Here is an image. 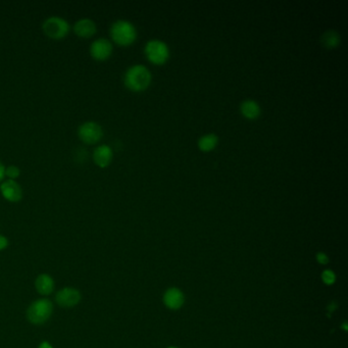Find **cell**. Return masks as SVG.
I'll return each instance as SVG.
<instances>
[{"instance_id": "cell-4", "label": "cell", "mask_w": 348, "mask_h": 348, "mask_svg": "<svg viewBox=\"0 0 348 348\" xmlns=\"http://www.w3.org/2000/svg\"><path fill=\"white\" fill-rule=\"evenodd\" d=\"M44 34L52 40H62L70 33V24L61 17H50L42 25Z\"/></svg>"}, {"instance_id": "cell-20", "label": "cell", "mask_w": 348, "mask_h": 348, "mask_svg": "<svg viewBox=\"0 0 348 348\" xmlns=\"http://www.w3.org/2000/svg\"><path fill=\"white\" fill-rule=\"evenodd\" d=\"M316 259H317V262L320 263V264H327L328 263V257H327V255L325 254V253H318L317 255H316Z\"/></svg>"}, {"instance_id": "cell-2", "label": "cell", "mask_w": 348, "mask_h": 348, "mask_svg": "<svg viewBox=\"0 0 348 348\" xmlns=\"http://www.w3.org/2000/svg\"><path fill=\"white\" fill-rule=\"evenodd\" d=\"M110 37L115 44L126 47L135 42L137 31L132 23L120 20L112 24L110 28Z\"/></svg>"}, {"instance_id": "cell-17", "label": "cell", "mask_w": 348, "mask_h": 348, "mask_svg": "<svg viewBox=\"0 0 348 348\" xmlns=\"http://www.w3.org/2000/svg\"><path fill=\"white\" fill-rule=\"evenodd\" d=\"M21 170L16 165H10L6 167V177L9 178V180H16L20 177Z\"/></svg>"}, {"instance_id": "cell-19", "label": "cell", "mask_w": 348, "mask_h": 348, "mask_svg": "<svg viewBox=\"0 0 348 348\" xmlns=\"http://www.w3.org/2000/svg\"><path fill=\"white\" fill-rule=\"evenodd\" d=\"M8 246H9V240L5 236L0 235V250L6 249Z\"/></svg>"}, {"instance_id": "cell-9", "label": "cell", "mask_w": 348, "mask_h": 348, "mask_svg": "<svg viewBox=\"0 0 348 348\" xmlns=\"http://www.w3.org/2000/svg\"><path fill=\"white\" fill-rule=\"evenodd\" d=\"M0 192L10 202H19L23 197V190L15 180L4 181L0 186Z\"/></svg>"}, {"instance_id": "cell-8", "label": "cell", "mask_w": 348, "mask_h": 348, "mask_svg": "<svg viewBox=\"0 0 348 348\" xmlns=\"http://www.w3.org/2000/svg\"><path fill=\"white\" fill-rule=\"evenodd\" d=\"M55 300L57 304L65 308H71L76 306L81 301V293L75 288H64L61 289L56 295Z\"/></svg>"}, {"instance_id": "cell-7", "label": "cell", "mask_w": 348, "mask_h": 348, "mask_svg": "<svg viewBox=\"0 0 348 348\" xmlns=\"http://www.w3.org/2000/svg\"><path fill=\"white\" fill-rule=\"evenodd\" d=\"M112 50L113 47L110 41L104 38H99L91 44L90 55L97 62H104L111 56Z\"/></svg>"}, {"instance_id": "cell-6", "label": "cell", "mask_w": 348, "mask_h": 348, "mask_svg": "<svg viewBox=\"0 0 348 348\" xmlns=\"http://www.w3.org/2000/svg\"><path fill=\"white\" fill-rule=\"evenodd\" d=\"M78 136L83 143L94 145L101 140L103 131L99 124L95 122H86L79 127Z\"/></svg>"}, {"instance_id": "cell-21", "label": "cell", "mask_w": 348, "mask_h": 348, "mask_svg": "<svg viewBox=\"0 0 348 348\" xmlns=\"http://www.w3.org/2000/svg\"><path fill=\"white\" fill-rule=\"evenodd\" d=\"M6 177V166L0 161V182H3Z\"/></svg>"}, {"instance_id": "cell-13", "label": "cell", "mask_w": 348, "mask_h": 348, "mask_svg": "<svg viewBox=\"0 0 348 348\" xmlns=\"http://www.w3.org/2000/svg\"><path fill=\"white\" fill-rule=\"evenodd\" d=\"M35 288L41 295H48L54 290V281L47 274H41L35 281Z\"/></svg>"}, {"instance_id": "cell-22", "label": "cell", "mask_w": 348, "mask_h": 348, "mask_svg": "<svg viewBox=\"0 0 348 348\" xmlns=\"http://www.w3.org/2000/svg\"><path fill=\"white\" fill-rule=\"evenodd\" d=\"M39 348H53V347L51 346V344H50L49 342L43 341V342L39 345Z\"/></svg>"}, {"instance_id": "cell-14", "label": "cell", "mask_w": 348, "mask_h": 348, "mask_svg": "<svg viewBox=\"0 0 348 348\" xmlns=\"http://www.w3.org/2000/svg\"><path fill=\"white\" fill-rule=\"evenodd\" d=\"M242 115L247 120H255L260 115L262 109L259 104L254 100H245L240 106Z\"/></svg>"}, {"instance_id": "cell-15", "label": "cell", "mask_w": 348, "mask_h": 348, "mask_svg": "<svg viewBox=\"0 0 348 348\" xmlns=\"http://www.w3.org/2000/svg\"><path fill=\"white\" fill-rule=\"evenodd\" d=\"M340 35L334 30H329L322 35V44L328 49H334L340 44Z\"/></svg>"}, {"instance_id": "cell-12", "label": "cell", "mask_w": 348, "mask_h": 348, "mask_svg": "<svg viewBox=\"0 0 348 348\" xmlns=\"http://www.w3.org/2000/svg\"><path fill=\"white\" fill-rule=\"evenodd\" d=\"M163 300L168 308L177 309L182 306L184 302V296L178 289H169L165 292Z\"/></svg>"}, {"instance_id": "cell-18", "label": "cell", "mask_w": 348, "mask_h": 348, "mask_svg": "<svg viewBox=\"0 0 348 348\" xmlns=\"http://www.w3.org/2000/svg\"><path fill=\"white\" fill-rule=\"evenodd\" d=\"M323 280L328 285L333 284L335 282V275H334V273L332 271H329V270L325 271L323 273Z\"/></svg>"}, {"instance_id": "cell-5", "label": "cell", "mask_w": 348, "mask_h": 348, "mask_svg": "<svg viewBox=\"0 0 348 348\" xmlns=\"http://www.w3.org/2000/svg\"><path fill=\"white\" fill-rule=\"evenodd\" d=\"M145 55L147 60L156 66L165 64L169 57L167 45L160 40H150L145 45Z\"/></svg>"}, {"instance_id": "cell-3", "label": "cell", "mask_w": 348, "mask_h": 348, "mask_svg": "<svg viewBox=\"0 0 348 348\" xmlns=\"http://www.w3.org/2000/svg\"><path fill=\"white\" fill-rule=\"evenodd\" d=\"M53 310L52 302L47 298L34 301L27 309V318L34 325H42L49 320Z\"/></svg>"}, {"instance_id": "cell-16", "label": "cell", "mask_w": 348, "mask_h": 348, "mask_svg": "<svg viewBox=\"0 0 348 348\" xmlns=\"http://www.w3.org/2000/svg\"><path fill=\"white\" fill-rule=\"evenodd\" d=\"M219 143V138L215 134H207L198 140V147L201 151L210 152L214 150Z\"/></svg>"}, {"instance_id": "cell-23", "label": "cell", "mask_w": 348, "mask_h": 348, "mask_svg": "<svg viewBox=\"0 0 348 348\" xmlns=\"http://www.w3.org/2000/svg\"><path fill=\"white\" fill-rule=\"evenodd\" d=\"M170 348H176V347H170Z\"/></svg>"}, {"instance_id": "cell-10", "label": "cell", "mask_w": 348, "mask_h": 348, "mask_svg": "<svg viewBox=\"0 0 348 348\" xmlns=\"http://www.w3.org/2000/svg\"><path fill=\"white\" fill-rule=\"evenodd\" d=\"M113 158L112 149L107 145H99L94 149L93 160L94 163L99 167L108 166Z\"/></svg>"}, {"instance_id": "cell-1", "label": "cell", "mask_w": 348, "mask_h": 348, "mask_svg": "<svg viewBox=\"0 0 348 348\" xmlns=\"http://www.w3.org/2000/svg\"><path fill=\"white\" fill-rule=\"evenodd\" d=\"M125 86L132 92H142L151 83V74L142 65H136L128 69L124 77Z\"/></svg>"}, {"instance_id": "cell-11", "label": "cell", "mask_w": 348, "mask_h": 348, "mask_svg": "<svg viewBox=\"0 0 348 348\" xmlns=\"http://www.w3.org/2000/svg\"><path fill=\"white\" fill-rule=\"evenodd\" d=\"M97 31L96 24L90 19H82L74 26V32L81 38H91Z\"/></svg>"}]
</instances>
